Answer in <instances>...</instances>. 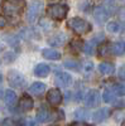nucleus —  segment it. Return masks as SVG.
Returning a JSON list of instances; mask_svg holds the SVG:
<instances>
[{"label":"nucleus","mask_w":125,"mask_h":126,"mask_svg":"<svg viewBox=\"0 0 125 126\" xmlns=\"http://www.w3.org/2000/svg\"><path fill=\"white\" fill-rule=\"evenodd\" d=\"M112 91L115 92V94L124 96V94H125V86L123 85V83H116V85L112 86Z\"/></svg>","instance_id":"b1692460"},{"label":"nucleus","mask_w":125,"mask_h":126,"mask_svg":"<svg viewBox=\"0 0 125 126\" xmlns=\"http://www.w3.org/2000/svg\"><path fill=\"white\" fill-rule=\"evenodd\" d=\"M70 126H89V125L85 124V122H81V121H76V122L70 124Z\"/></svg>","instance_id":"2f4dec72"},{"label":"nucleus","mask_w":125,"mask_h":126,"mask_svg":"<svg viewBox=\"0 0 125 126\" xmlns=\"http://www.w3.org/2000/svg\"><path fill=\"white\" fill-rule=\"evenodd\" d=\"M72 82H73L72 76L68 75L67 72H59V73H57V76H56V83H57L59 87H68V86L72 85Z\"/></svg>","instance_id":"6e6552de"},{"label":"nucleus","mask_w":125,"mask_h":126,"mask_svg":"<svg viewBox=\"0 0 125 126\" xmlns=\"http://www.w3.org/2000/svg\"><path fill=\"white\" fill-rule=\"evenodd\" d=\"M93 48H95V44H93L92 42H90V43H86V44H83V48H82V50L85 52L86 54L91 56V54L93 53Z\"/></svg>","instance_id":"a878e982"},{"label":"nucleus","mask_w":125,"mask_h":126,"mask_svg":"<svg viewBox=\"0 0 125 126\" xmlns=\"http://www.w3.org/2000/svg\"><path fill=\"white\" fill-rule=\"evenodd\" d=\"M123 1H125V0H123Z\"/></svg>","instance_id":"e433bc0d"},{"label":"nucleus","mask_w":125,"mask_h":126,"mask_svg":"<svg viewBox=\"0 0 125 126\" xmlns=\"http://www.w3.org/2000/svg\"><path fill=\"white\" fill-rule=\"evenodd\" d=\"M39 25L43 28L44 30H49V29L52 28V24H51L49 22H47L46 19H42V20H40V23H39Z\"/></svg>","instance_id":"cd10ccee"},{"label":"nucleus","mask_w":125,"mask_h":126,"mask_svg":"<svg viewBox=\"0 0 125 126\" xmlns=\"http://www.w3.org/2000/svg\"><path fill=\"white\" fill-rule=\"evenodd\" d=\"M29 91H30V93L37 94V96H40V94L46 91V85L42 83V82H34V83L30 85Z\"/></svg>","instance_id":"f3484780"},{"label":"nucleus","mask_w":125,"mask_h":126,"mask_svg":"<svg viewBox=\"0 0 125 126\" xmlns=\"http://www.w3.org/2000/svg\"><path fill=\"white\" fill-rule=\"evenodd\" d=\"M63 66L70 68V69H73V71H78L80 69V62L77 59H67L63 62Z\"/></svg>","instance_id":"412c9836"},{"label":"nucleus","mask_w":125,"mask_h":126,"mask_svg":"<svg viewBox=\"0 0 125 126\" xmlns=\"http://www.w3.org/2000/svg\"><path fill=\"white\" fill-rule=\"evenodd\" d=\"M93 18H95V20L99 24H102L107 20L109 12L106 10L105 6H97V8H95V10H93Z\"/></svg>","instance_id":"1a4fd4ad"},{"label":"nucleus","mask_w":125,"mask_h":126,"mask_svg":"<svg viewBox=\"0 0 125 126\" xmlns=\"http://www.w3.org/2000/svg\"><path fill=\"white\" fill-rule=\"evenodd\" d=\"M99 71L105 76H109V75H112L114 71H115V66L114 63L111 62H102L99 64Z\"/></svg>","instance_id":"dca6fc26"},{"label":"nucleus","mask_w":125,"mask_h":126,"mask_svg":"<svg viewBox=\"0 0 125 126\" xmlns=\"http://www.w3.org/2000/svg\"><path fill=\"white\" fill-rule=\"evenodd\" d=\"M119 78L125 79V66H121L119 68Z\"/></svg>","instance_id":"c756f323"},{"label":"nucleus","mask_w":125,"mask_h":126,"mask_svg":"<svg viewBox=\"0 0 125 126\" xmlns=\"http://www.w3.org/2000/svg\"><path fill=\"white\" fill-rule=\"evenodd\" d=\"M20 125H22V122L13 119H5L3 122V126H20Z\"/></svg>","instance_id":"bb28decb"},{"label":"nucleus","mask_w":125,"mask_h":126,"mask_svg":"<svg viewBox=\"0 0 125 126\" xmlns=\"http://www.w3.org/2000/svg\"><path fill=\"white\" fill-rule=\"evenodd\" d=\"M8 81L10 86L13 87H20L24 83V77L17 71H9L8 72Z\"/></svg>","instance_id":"0eeeda50"},{"label":"nucleus","mask_w":125,"mask_h":126,"mask_svg":"<svg viewBox=\"0 0 125 126\" xmlns=\"http://www.w3.org/2000/svg\"><path fill=\"white\" fill-rule=\"evenodd\" d=\"M37 120L39 122H47V121H51V120H54V113L51 112L46 107H40L37 112Z\"/></svg>","instance_id":"9d476101"},{"label":"nucleus","mask_w":125,"mask_h":126,"mask_svg":"<svg viewBox=\"0 0 125 126\" xmlns=\"http://www.w3.org/2000/svg\"><path fill=\"white\" fill-rule=\"evenodd\" d=\"M107 30L110 32V33H119V30H120V25H119V23H116V22H110V23H107Z\"/></svg>","instance_id":"393cba45"},{"label":"nucleus","mask_w":125,"mask_h":126,"mask_svg":"<svg viewBox=\"0 0 125 126\" xmlns=\"http://www.w3.org/2000/svg\"><path fill=\"white\" fill-rule=\"evenodd\" d=\"M121 126H125V121H124V122H123V124H121Z\"/></svg>","instance_id":"f704fd0d"},{"label":"nucleus","mask_w":125,"mask_h":126,"mask_svg":"<svg viewBox=\"0 0 125 126\" xmlns=\"http://www.w3.org/2000/svg\"><path fill=\"white\" fill-rule=\"evenodd\" d=\"M111 53L115 56H121L125 53V43L124 42H115L111 46Z\"/></svg>","instance_id":"a211bd4d"},{"label":"nucleus","mask_w":125,"mask_h":126,"mask_svg":"<svg viewBox=\"0 0 125 126\" xmlns=\"http://www.w3.org/2000/svg\"><path fill=\"white\" fill-rule=\"evenodd\" d=\"M100 101H101V96H100L99 91H96V90L89 91L86 93L85 98H83V102H85V105L87 107H97Z\"/></svg>","instance_id":"39448f33"},{"label":"nucleus","mask_w":125,"mask_h":126,"mask_svg":"<svg viewBox=\"0 0 125 126\" xmlns=\"http://www.w3.org/2000/svg\"><path fill=\"white\" fill-rule=\"evenodd\" d=\"M102 100L107 102V103H111L115 101V92H114L112 90H106V91H104L102 93Z\"/></svg>","instance_id":"4be33fe9"},{"label":"nucleus","mask_w":125,"mask_h":126,"mask_svg":"<svg viewBox=\"0 0 125 126\" xmlns=\"http://www.w3.org/2000/svg\"><path fill=\"white\" fill-rule=\"evenodd\" d=\"M123 32H124V34H125V25H124V28H123Z\"/></svg>","instance_id":"72a5a7b5"},{"label":"nucleus","mask_w":125,"mask_h":126,"mask_svg":"<svg viewBox=\"0 0 125 126\" xmlns=\"http://www.w3.org/2000/svg\"><path fill=\"white\" fill-rule=\"evenodd\" d=\"M19 107L20 110H23V111H29V110H32L34 107V101L33 98L28 96V94H23L22 98L19 100Z\"/></svg>","instance_id":"f8f14e48"},{"label":"nucleus","mask_w":125,"mask_h":126,"mask_svg":"<svg viewBox=\"0 0 125 126\" xmlns=\"http://www.w3.org/2000/svg\"><path fill=\"white\" fill-rule=\"evenodd\" d=\"M62 92L58 88H51L47 92V101L52 107H58L62 102Z\"/></svg>","instance_id":"423d86ee"},{"label":"nucleus","mask_w":125,"mask_h":126,"mask_svg":"<svg viewBox=\"0 0 125 126\" xmlns=\"http://www.w3.org/2000/svg\"><path fill=\"white\" fill-rule=\"evenodd\" d=\"M92 69H93L92 62H86L85 63V72H92Z\"/></svg>","instance_id":"c85d7f7f"},{"label":"nucleus","mask_w":125,"mask_h":126,"mask_svg":"<svg viewBox=\"0 0 125 126\" xmlns=\"http://www.w3.org/2000/svg\"><path fill=\"white\" fill-rule=\"evenodd\" d=\"M47 13L53 20H63L67 16L68 6L66 4H51L47 9Z\"/></svg>","instance_id":"7ed1b4c3"},{"label":"nucleus","mask_w":125,"mask_h":126,"mask_svg":"<svg viewBox=\"0 0 125 126\" xmlns=\"http://www.w3.org/2000/svg\"><path fill=\"white\" fill-rule=\"evenodd\" d=\"M67 42V35L65 33H59V34H56L53 37H51L48 39V43L52 46V47H62L65 46V43Z\"/></svg>","instance_id":"9b49d317"},{"label":"nucleus","mask_w":125,"mask_h":126,"mask_svg":"<svg viewBox=\"0 0 125 126\" xmlns=\"http://www.w3.org/2000/svg\"><path fill=\"white\" fill-rule=\"evenodd\" d=\"M42 56H43V58L46 59H49V61H57L61 58V53L58 50L53 49V48H46L42 50Z\"/></svg>","instance_id":"2eb2a0df"},{"label":"nucleus","mask_w":125,"mask_h":126,"mask_svg":"<svg viewBox=\"0 0 125 126\" xmlns=\"http://www.w3.org/2000/svg\"><path fill=\"white\" fill-rule=\"evenodd\" d=\"M70 47H71V49L73 52H80L83 48V43H82V40H80V39H73L70 43Z\"/></svg>","instance_id":"5701e85b"},{"label":"nucleus","mask_w":125,"mask_h":126,"mask_svg":"<svg viewBox=\"0 0 125 126\" xmlns=\"http://www.w3.org/2000/svg\"><path fill=\"white\" fill-rule=\"evenodd\" d=\"M109 116H110V110L109 109H99L97 111H95L92 113L93 120L97 121V122L105 121L106 119H109Z\"/></svg>","instance_id":"4468645a"},{"label":"nucleus","mask_w":125,"mask_h":126,"mask_svg":"<svg viewBox=\"0 0 125 126\" xmlns=\"http://www.w3.org/2000/svg\"><path fill=\"white\" fill-rule=\"evenodd\" d=\"M42 9H43V1H40V0H33V1L29 4L28 14H27V20L29 23H33L37 19V16L42 12Z\"/></svg>","instance_id":"20e7f679"},{"label":"nucleus","mask_w":125,"mask_h":126,"mask_svg":"<svg viewBox=\"0 0 125 126\" xmlns=\"http://www.w3.org/2000/svg\"><path fill=\"white\" fill-rule=\"evenodd\" d=\"M5 103L8 105V106H13V105L17 102V94H15V92L14 91H12V90H8L6 92H5Z\"/></svg>","instance_id":"6ab92c4d"},{"label":"nucleus","mask_w":125,"mask_h":126,"mask_svg":"<svg viewBox=\"0 0 125 126\" xmlns=\"http://www.w3.org/2000/svg\"><path fill=\"white\" fill-rule=\"evenodd\" d=\"M25 4V0H4L1 4V10L8 16H17L23 13Z\"/></svg>","instance_id":"f257e3e1"},{"label":"nucleus","mask_w":125,"mask_h":126,"mask_svg":"<svg viewBox=\"0 0 125 126\" xmlns=\"http://www.w3.org/2000/svg\"><path fill=\"white\" fill-rule=\"evenodd\" d=\"M67 27L77 35L87 34L89 32H91V29H92L91 24L87 22V20L82 19V18H77V16L71 18L68 20V23H67Z\"/></svg>","instance_id":"f03ea898"},{"label":"nucleus","mask_w":125,"mask_h":126,"mask_svg":"<svg viewBox=\"0 0 125 126\" xmlns=\"http://www.w3.org/2000/svg\"><path fill=\"white\" fill-rule=\"evenodd\" d=\"M6 25V19L4 18V16H1V15H0V29H1V28H4Z\"/></svg>","instance_id":"7c9ffc66"},{"label":"nucleus","mask_w":125,"mask_h":126,"mask_svg":"<svg viewBox=\"0 0 125 126\" xmlns=\"http://www.w3.org/2000/svg\"><path fill=\"white\" fill-rule=\"evenodd\" d=\"M51 72V67L46 63H38L34 68V75L37 77H47Z\"/></svg>","instance_id":"ddd939ff"},{"label":"nucleus","mask_w":125,"mask_h":126,"mask_svg":"<svg viewBox=\"0 0 125 126\" xmlns=\"http://www.w3.org/2000/svg\"><path fill=\"white\" fill-rule=\"evenodd\" d=\"M1 49H3V46H1V44H0V52H1Z\"/></svg>","instance_id":"473e14b6"},{"label":"nucleus","mask_w":125,"mask_h":126,"mask_svg":"<svg viewBox=\"0 0 125 126\" xmlns=\"http://www.w3.org/2000/svg\"><path fill=\"white\" fill-rule=\"evenodd\" d=\"M110 50H111V47H110L107 43L101 44V46L99 47V49H97V54H99V57L105 58V57H107V56H109Z\"/></svg>","instance_id":"aec40b11"},{"label":"nucleus","mask_w":125,"mask_h":126,"mask_svg":"<svg viewBox=\"0 0 125 126\" xmlns=\"http://www.w3.org/2000/svg\"><path fill=\"white\" fill-rule=\"evenodd\" d=\"M0 96H1V92H0Z\"/></svg>","instance_id":"c9c22d12"}]
</instances>
